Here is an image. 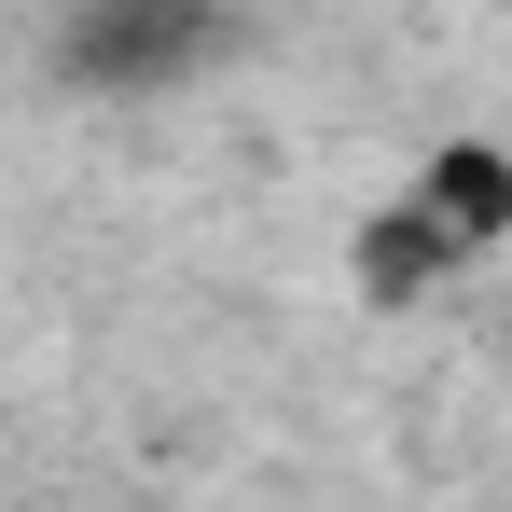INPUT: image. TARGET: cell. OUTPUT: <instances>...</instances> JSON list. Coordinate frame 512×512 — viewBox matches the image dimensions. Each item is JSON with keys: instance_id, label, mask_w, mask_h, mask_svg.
<instances>
[{"instance_id": "obj_1", "label": "cell", "mask_w": 512, "mask_h": 512, "mask_svg": "<svg viewBox=\"0 0 512 512\" xmlns=\"http://www.w3.org/2000/svg\"><path fill=\"white\" fill-rule=\"evenodd\" d=\"M208 42H222V0H84V14H70V70L111 84V97L180 84Z\"/></svg>"}, {"instance_id": "obj_2", "label": "cell", "mask_w": 512, "mask_h": 512, "mask_svg": "<svg viewBox=\"0 0 512 512\" xmlns=\"http://www.w3.org/2000/svg\"><path fill=\"white\" fill-rule=\"evenodd\" d=\"M402 194H416L457 250H499V236H512V153H499V139H443Z\"/></svg>"}, {"instance_id": "obj_3", "label": "cell", "mask_w": 512, "mask_h": 512, "mask_svg": "<svg viewBox=\"0 0 512 512\" xmlns=\"http://www.w3.org/2000/svg\"><path fill=\"white\" fill-rule=\"evenodd\" d=\"M457 236H443V222H429L416 194H388V208H374V222H360V250H346V277H360V305H416L429 277H457Z\"/></svg>"}]
</instances>
